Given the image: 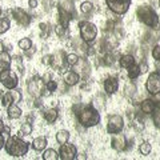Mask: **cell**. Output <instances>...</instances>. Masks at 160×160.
<instances>
[{
  "label": "cell",
  "instance_id": "obj_1",
  "mask_svg": "<svg viewBox=\"0 0 160 160\" xmlns=\"http://www.w3.org/2000/svg\"><path fill=\"white\" fill-rule=\"evenodd\" d=\"M6 152L12 158H23L26 156L28 149H29V143L23 140L22 136H9L6 140Z\"/></svg>",
  "mask_w": 160,
  "mask_h": 160
},
{
  "label": "cell",
  "instance_id": "obj_2",
  "mask_svg": "<svg viewBox=\"0 0 160 160\" xmlns=\"http://www.w3.org/2000/svg\"><path fill=\"white\" fill-rule=\"evenodd\" d=\"M136 18L140 23H143L144 26H147L151 29H156L159 27V15L155 12V9L151 6H147V4L139 6L136 8Z\"/></svg>",
  "mask_w": 160,
  "mask_h": 160
},
{
  "label": "cell",
  "instance_id": "obj_3",
  "mask_svg": "<svg viewBox=\"0 0 160 160\" xmlns=\"http://www.w3.org/2000/svg\"><path fill=\"white\" fill-rule=\"evenodd\" d=\"M80 126L84 128H91L100 123V112L93 106H84L78 115H75Z\"/></svg>",
  "mask_w": 160,
  "mask_h": 160
},
{
  "label": "cell",
  "instance_id": "obj_4",
  "mask_svg": "<svg viewBox=\"0 0 160 160\" xmlns=\"http://www.w3.org/2000/svg\"><path fill=\"white\" fill-rule=\"evenodd\" d=\"M79 33H80V39L83 42L91 44L98 38V27L92 22L83 20V22L79 23Z\"/></svg>",
  "mask_w": 160,
  "mask_h": 160
},
{
  "label": "cell",
  "instance_id": "obj_5",
  "mask_svg": "<svg viewBox=\"0 0 160 160\" xmlns=\"http://www.w3.org/2000/svg\"><path fill=\"white\" fill-rule=\"evenodd\" d=\"M124 129V119L118 113H112L107 118V133H119Z\"/></svg>",
  "mask_w": 160,
  "mask_h": 160
},
{
  "label": "cell",
  "instance_id": "obj_6",
  "mask_svg": "<svg viewBox=\"0 0 160 160\" xmlns=\"http://www.w3.org/2000/svg\"><path fill=\"white\" fill-rule=\"evenodd\" d=\"M146 89L148 95H151V96L160 95V72L155 71L149 73V76L147 78V82H146Z\"/></svg>",
  "mask_w": 160,
  "mask_h": 160
},
{
  "label": "cell",
  "instance_id": "obj_7",
  "mask_svg": "<svg viewBox=\"0 0 160 160\" xmlns=\"http://www.w3.org/2000/svg\"><path fill=\"white\" fill-rule=\"evenodd\" d=\"M106 4L115 15H124L128 12L131 0H106Z\"/></svg>",
  "mask_w": 160,
  "mask_h": 160
},
{
  "label": "cell",
  "instance_id": "obj_8",
  "mask_svg": "<svg viewBox=\"0 0 160 160\" xmlns=\"http://www.w3.org/2000/svg\"><path fill=\"white\" fill-rule=\"evenodd\" d=\"M0 82L7 89H13V88H18L19 86V78L18 75L15 73L11 69H6L3 71L2 75H0Z\"/></svg>",
  "mask_w": 160,
  "mask_h": 160
},
{
  "label": "cell",
  "instance_id": "obj_9",
  "mask_svg": "<svg viewBox=\"0 0 160 160\" xmlns=\"http://www.w3.org/2000/svg\"><path fill=\"white\" fill-rule=\"evenodd\" d=\"M11 15H12V18L13 20L16 22L20 27H28L29 24H31L32 22V16L29 13H27L26 11H24L23 8H13L12 11H11Z\"/></svg>",
  "mask_w": 160,
  "mask_h": 160
},
{
  "label": "cell",
  "instance_id": "obj_10",
  "mask_svg": "<svg viewBox=\"0 0 160 160\" xmlns=\"http://www.w3.org/2000/svg\"><path fill=\"white\" fill-rule=\"evenodd\" d=\"M59 156L62 160H73L78 156V149L73 144L68 143V142L64 143V144H60Z\"/></svg>",
  "mask_w": 160,
  "mask_h": 160
},
{
  "label": "cell",
  "instance_id": "obj_11",
  "mask_svg": "<svg viewBox=\"0 0 160 160\" xmlns=\"http://www.w3.org/2000/svg\"><path fill=\"white\" fill-rule=\"evenodd\" d=\"M111 147L118 152L126 151L127 149V138H126V135H123L122 132L113 133L112 139H111Z\"/></svg>",
  "mask_w": 160,
  "mask_h": 160
},
{
  "label": "cell",
  "instance_id": "obj_12",
  "mask_svg": "<svg viewBox=\"0 0 160 160\" xmlns=\"http://www.w3.org/2000/svg\"><path fill=\"white\" fill-rule=\"evenodd\" d=\"M42 83H43V80L40 79V78H38V76L29 79L28 83H27V89H28L29 95H32L33 98L40 96V95H42V89H43V87H44V86L42 87ZM43 84H44V83H43Z\"/></svg>",
  "mask_w": 160,
  "mask_h": 160
},
{
  "label": "cell",
  "instance_id": "obj_13",
  "mask_svg": "<svg viewBox=\"0 0 160 160\" xmlns=\"http://www.w3.org/2000/svg\"><path fill=\"white\" fill-rule=\"evenodd\" d=\"M104 93L106 95H113L118 92L119 89V79L115 76H108L103 83Z\"/></svg>",
  "mask_w": 160,
  "mask_h": 160
},
{
  "label": "cell",
  "instance_id": "obj_14",
  "mask_svg": "<svg viewBox=\"0 0 160 160\" xmlns=\"http://www.w3.org/2000/svg\"><path fill=\"white\" fill-rule=\"evenodd\" d=\"M89 69H91V67H89L88 62L86 59H83V58H80L79 62L73 66V71H76L80 75V78H83L84 80L89 76V72H91Z\"/></svg>",
  "mask_w": 160,
  "mask_h": 160
},
{
  "label": "cell",
  "instance_id": "obj_15",
  "mask_svg": "<svg viewBox=\"0 0 160 160\" xmlns=\"http://www.w3.org/2000/svg\"><path fill=\"white\" fill-rule=\"evenodd\" d=\"M80 75L73 71V69H68V71L64 72V76H63V83L66 84L67 87H73L76 86V84L80 83Z\"/></svg>",
  "mask_w": 160,
  "mask_h": 160
},
{
  "label": "cell",
  "instance_id": "obj_16",
  "mask_svg": "<svg viewBox=\"0 0 160 160\" xmlns=\"http://www.w3.org/2000/svg\"><path fill=\"white\" fill-rule=\"evenodd\" d=\"M155 107H156V102H155V99H144L142 103H140V111H142V113L144 115H151L153 112Z\"/></svg>",
  "mask_w": 160,
  "mask_h": 160
},
{
  "label": "cell",
  "instance_id": "obj_17",
  "mask_svg": "<svg viewBox=\"0 0 160 160\" xmlns=\"http://www.w3.org/2000/svg\"><path fill=\"white\" fill-rule=\"evenodd\" d=\"M133 64H136V63H135V56L131 53H124L119 58V66L124 69H128L129 67H132Z\"/></svg>",
  "mask_w": 160,
  "mask_h": 160
},
{
  "label": "cell",
  "instance_id": "obj_18",
  "mask_svg": "<svg viewBox=\"0 0 160 160\" xmlns=\"http://www.w3.org/2000/svg\"><path fill=\"white\" fill-rule=\"evenodd\" d=\"M43 118L48 124H53V123H56V120L59 119V111L53 107L47 108L43 113Z\"/></svg>",
  "mask_w": 160,
  "mask_h": 160
},
{
  "label": "cell",
  "instance_id": "obj_19",
  "mask_svg": "<svg viewBox=\"0 0 160 160\" xmlns=\"http://www.w3.org/2000/svg\"><path fill=\"white\" fill-rule=\"evenodd\" d=\"M31 146H32V148L35 149V151H44L48 146V140H47L46 136H38V138H35L32 140Z\"/></svg>",
  "mask_w": 160,
  "mask_h": 160
},
{
  "label": "cell",
  "instance_id": "obj_20",
  "mask_svg": "<svg viewBox=\"0 0 160 160\" xmlns=\"http://www.w3.org/2000/svg\"><path fill=\"white\" fill-rule=\"evenodd\" d=\"M7 113H8V118L12 119V120H16V119H20L23 115V111L16 103H12L11 106L7 107Z\"/></svg>",
  "mask_w": 160,
  "mask_h": 160
},
{
  "label": "cell",
  "instance_id": "obj_21",
  "mask_svg": "<svg viewBox=\"0 0 160 160\" xmlns=\"http://www.w3.org/2000/svg\"><path fill=\"white\" fill-rule=\"evenodd\" d=\"M155 102H156V100H155ZM151 118H152L153 126L160 131V100H159V102H156V107H155L153 112L151 113Z\"/></svg>",
  "mask_w": 160,
  "mask_h": 160
},
{
  "label": "cell",
  "instance_id": "obj_22",
  "mask_svg": "<svg viewBox=\"0 0 160 160\" xmlns=\"http://www.w3.org/2000/svg\"><path fill=\"white\" fill-rule=\"evenodd\" d=\"M69 132L67 131V129H60V131L56 133V136H55V139H56V142L59 144H64V143H67L69 142Z\"/></svg>",
  "mask_w": 160,
  "mask_h": 160
},
{
  "label": "cell",
  "instance_id": "obj_23",
  "mask_svg": "<svg viewBox=\"0 0 160 160\" xmlns=\"http://www.w3.org/2000/svg\"><path fill=\"white\" fill-rule=\"evenodd\" d=\"M33 131V126L29 122H26L22 124V127L19 129V136H28V135H31Z\"/></svg>",
  "mask_w": 160,
  "mask_h": 160
},
{
  "label": "cell",
  "instance_id": "obj_24",
  "mask_svg": "<svg viewBox=\"0 0 160 160\" xmlns=\"http://www.w3.org/2000/svg\"><path fill=\"white\" fill-rule=\"evenodd\" d=\"M43 159L44 160H58L60 159V156H59V152L55 151L53 148H48V149L46 148L43 152Z\"/></svg>",
  "mask_w": 160,
  "mask_h": 160
},
{
  "label": "cell",
  "instance_id": "obj_25",
  "mask_svg": "<svg viewBox=\"0 0 160 160\" xmlns=\"http://www.w3.org/2000/svg\"><path fill=\"white\" fill-rule=\"evenodd\" d=\"M18 46H19V48L22 49V51H28V49H31L32 48V40L29 39V38H22L18 42Z\"/></svg>",
  "mask_w": 160,
  "mask_h": 160
},
{
  "label": "cell",
  "instance_id": "obj_26",
  "mask_svg": "<svg viewBox=\"0 0 160 160\" xmlns=\"http://www.w3.org/2000/svg\"><path fill=\"white\" fill-rule=\"evenodd\" d=\"M140 69H139V64H133L132 67H129L127 69V76L128 79H131V80H135V79H138L140 76Z\"/></svg>",
  "mask_w": 160,
  "mask_h": 160
},
{
  "label": "cell",
  "instance_id": "obj_27",
  "mask_svg": "<svg viewBox=\"0 0 160 160\" xmlns=\"http://www.w3.org/2000/svg\"><path fill=\"white\" fill-rule=\"evenodd\" d=\"M136 91H138V88L135 86V83H132V82L126 83V87H124V93H126V96L133 98L135 95H136Z\"/></svg>",
  "mask_w": 160,
  "mask_h": 160
},
{
  "label": "cell",
  "instance_id": "obj_28",
  "mask_svg": "<svg viewBox=\"0 0 160 160\" xmlns=\"http://www.w3.org/2000/svg\"><path fill=\"white\" fill-rule=\"evenodd\" d=\"M93 4L89 2V0H86V2H83L82 4H80V11H82V13L84 15H89V13H92L93 11Z\"/></svg>",
  "mask_w": 160,
  "mask_h": 160
},
{
  "label": "cell",
  "instance_id": "obj_29",
  "mask_svg": "<svg viewBox=\"0 0 160 160\" xmlns=\"http://www.w3.org/2000/svg\"><path fill=\"white\" fill-rule=\"evenodd\" d=\"M92 106L96 109H99V111L106 107V98H104V95H102V93L98 95V96L95 98V102H93Z\"/></svg>",
  "mask_w": 160,
  "mask_h": 160
},
{
  "label": "cell",
  "instance_id": "obj_30",
  "mask_svg": "<svg viewBox=\"0 0 160 160\" xmlns=\"http://www.w3.org/2000/svg\"><path fill=\"white\" fill-rule=\"evenodd\" d=\"M151 151H152V146H151V143H148V142H143L139 146V152L142 153L143 156H148V155L151 153Z\"/></svg>",
  "mask_w": 160,
  "mask_h": 160
},
{
  "label": "cell",
  "instance_id": "obj_31",
  "mask_svg": "<svg viewBox=\"0 0 160 160\" xmlns=\"http://www.w3.org/2000/svg\"><path fill=\"white\" fill-rule=\"evenodd\" d=\"M9 28H11V23H9V19H8V18H0V35L6 33Z\"/></svg>",
  "mask_w": 160,
  "mask_h": 160
},
{
  "label": "cell",
  "instance_id": "obj_32",
  "mask_svg": "<svg viewBox=\"0 0 160 160\" xmlns=\"http://www.w3.org/2000/svg\"><path fill=\"white\" fill-rule=\"evenodd\" d=\"M67 29H68V28L63 27L62 24H58V26H55L53 31H55V33H56L59 38L64 39V38H68V31H67Z\"/></svg>",
  "mask_w": 160,
  "mask_h": 160
},
{
  "label": "cell",
  "instance_id": "obj_33",
  "mask_svg": "<svg viewBox=\"0 0 160 160\" xmlns=\"http://www.w3.org/2000/svg\"><path fill=\"white\" fill-rule=\"evenodd\" d=\"M12 103H13V99H12L11 91H8V92L2 95V106L3 107H8V106H11Z\"/></svg>",
  "mask_w": 160,
  "mask_h": 160
},
{
  "label": "cell",
  "instance_id": "obj_34",
  "mask_svg": "<svg viewBox=\"0 0 160 160\" xmlns=\"http://www.w3.org/2000/svg\"><path fill=\"white\" fill-rule=\"evenodd\" d=\"M39 28H40V35H42V38L47 39L49 36V33H51V27H49L47 23H42L39 26Z\"/></svg>",
  "mask_w": 160,
  "mask_h": 160
},
{
  "label": "cell",
  "instance_id": "obj_35",
  "mask_svg": "<svg viewBox=\"0 0 160 160\" xmlns=\"http://www.w3.org/2000/svg\"><path fill=\"white\" fill-rule=\"evenodd\" d=\"M79 59H80V56L76 53V52H73V53H68L67 55V64L69 67H73L75 64H76L78 62H79Z\"/></svg>",
  "mask_w": 160,
  "mask_h": 160
},
{
  "label": "cell",
  "instance_id": "obj_36",
  "mask_svg": "<svg viewBox=\"0 0 160 160\" xmlns=\"http://www.w3.org/2000/svg\"><path fill=\"white\" fill-rule=\"evenodd\" d=\"M11 91V95H12V99H13V103H20L23 99V95H22V91L18 88H13V89H9Z\"/></svg>",
  "mask_w": 160,
  "mask_h": 160
},
{
  "label": "cell",
  "instance_id": "obj_37",
  "mask_svg": "<svg viewBox=\"0 0 160 160\" xmlns=\"http://www.w3.org/2000/svg\"><path fill=\"white\" fill-rule=\"evenodd\" d=\"M44 87H46L47 89H48V91H51L52 93L55 92V91H58V87H59V83L56 82V80H49V82L48 83H46V84H44Z\"/></svg>",
  "mask_w": 160,
  "mask_h": 160
},
{
  "label": "cell",
  "instance_id": "obj_38",
  "mask_svg": "<svg viewBox=\"0 0 160 160\" xmlns=\"http://www.w3.org/2000/svg\"><path fill=\"white\" fill-rule=\"evenodd\" d=\"M151 55H152V58L156 60V62H160V46H159V44H156V46L152 48Z\"/></svg>",
  "mask_w": 160,
  "mask_h": 160
},
{
  "label": "cell",
  "instance_id": "obj_39",
  "mask_svg": "<svg viewBox=\"0 0 160 160\" xmlns=\"http://www.w3.org/2000/svg\"><path fill=\"white\" fill-rule=\"evenodd\" d=\"M6 69H11V63L0 60V75H2L3 71H6Z\"/></svg>",
  "mask_w": 160,
  "mask_h": 160
},
{
  "label": "cell",
  "instance_id": "obj_40",
  "mask_svg": "<svg viewBox=\"0 0 160 160\" xmlns=\"http://www.w3.org/2000/svg\"><path fill=\"white\" fill-rule=\"evenodd\" d=\"M139 69H140V73H146L148 69H149V66L147 64V62H140L139 63Z\"/></svg>",
  "mask_w": 160,
  "mask_h": 160
},
{
  "label": "cell",
  "instance_id": "obj_41",
  "mask_svg": "<svg viewBox=\"0 0 160 160\" xmlns=\"http://www.w3.org/2000/svg\"><path fill=\"white\" fill-rule=\"evenodd\" d=\"M43 64H46V66H51L52 64V55H46V56L43 58Z\"/></svg>",
  "mask_w": 160,
  "mask_h": 160
},
{
  "label": "cell",
  "instance_id": "obj_42",
  "mask_svg": "<svg viewBox=\"0 0 160 160\" xmlns=\"http://www.w3.org/2000/svg\"><path fill=\"white\" fill-rule=\"evenodd\" d=\"M28 6L29 8H36L38 7V0H28Z\"/></svg>",
  "mask_w": 160,
  "mask_h": 160
},
{
  "label": "cell",
  "instance_id": "obj_43",
  "mask_svg": "<svg viewBox=\"0 0 160 160\" xmlns=\"http://www.w3.org/2000/svg\"><path fill=\"white\" fill-rule=\"evenodd\" d=\"M4 146H6V139H4L3 133H0V149H3Z\"/></svg>",
  "mask_w": 160,
  "mask_h": 160
},
{
  "label": "cell",
  "instance_id": "obj_44",
  "mask_svg": "<svg viewBox=\"0 0 160 160\" xmlns=\"http://www.w3.org/2000/svg\"><path fill=\"white\" fill-rule=\"evenodd\" d=\"M4 128H6V126H4V122H3L2 119H0V133H3Z\"/></svg>",
  "mask_w": 160,
  "mask_h": 160
},
{
  "label": "cell",
  "instance_id": "obj_45",
  "mask_svg": "<svg viewBox=\"0 0 160 160\" xmlns=\"http://www.w3.org/2000/svg\"><path fill=\"white\" fill-rule=\"evenodd\" d=\"M76 159H80V160H84V159H87V155H84V153H80L76 156Z\"/></svg>",
  "mask_w": 160,
  "mask_h": 160
},
{
  "label": "cell",
  "instance_id": "obj_46",
  "mask_svg": "<svg viewBox=\"0 0 160 160\" xmlns=\"http://www.w3.org/2000/svg\"><path fill=\"white\" fill-rule=\"evenodd\" d=\"M2 15H3V9L0 8V18H2Z\"/></svg>",
  "mask_w": 160,
  "mask_h": 160
},
{
  "label": "cell",
  "instance_id": "obj_47",
  "mask_svg": "<svg viewBox=\"0 0 160 160\" xmlns=\"http://www.w3.org/2000/svg\"><path fill=\"white\" fill-rule=\"evenodd\" d=\"M159 7H160V0H159Z\"/></svg>",
  "mask_w": 160,
  "mask_h": 160
}]
</instances>
